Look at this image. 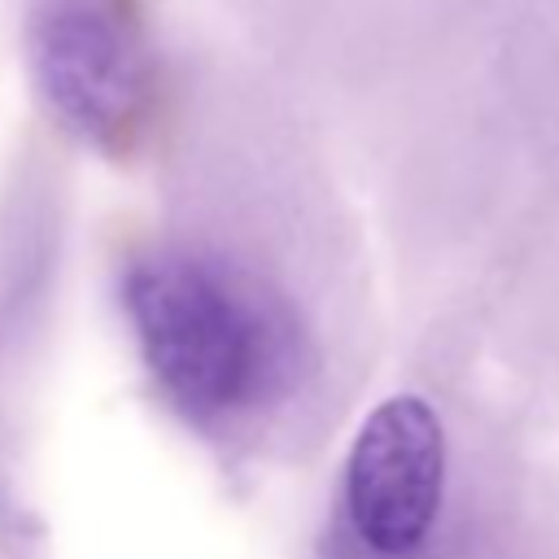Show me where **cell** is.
I'll list each match as a JSON object with an SVG mask.
<instances>
[{"mask_svg": "<svg viewBox=\"0 0 559 559\" xmlns=\"http://www.w3.org/2000/svg\"><path fill=\"white\" fill-rule=\"evenodd\" d=\"M31 44L52 109L100 144H127L153 96V66L127 9L118 0H48Z\"/></svg>", "mask_w": 559, "mask_h": 559, "instance_id": "7a4b0ae2", "label": "cell"}, {"mask_svg": "<svg viewBox=\"0 0 559 559\" xmlns=\"http://www.w3.org/2000/svg\"><path fill=\"white\" fill-rule=\"evenodd\" d=\"M445 493V428L419 393L384 397L345 459V511L376 555L415 550Z\"/></svg>", "mask_w": 559, "mask_h": 559, "instance_id": "3957f363", "label": "cell"}, {"mask_svg": "<svg viewBox=\"0 0 559 559\" xmlns=\"http://www.w3.org/2000/svg\"><path fill=\"white\" fill-rule=\"evenodd\" d=\"M127 310L153 380L188 415H223L262 393L275 332L262 306L218 266L148 258L127 275Z\"/></svg>", "mask_w": 559, "mask_h": 559, "instance_id": "6da1fadb", "label": "cell"}]
</instances>
